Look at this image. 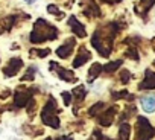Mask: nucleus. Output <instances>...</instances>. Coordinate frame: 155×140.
I'll return each instance as SVG.
<instances>
[{"label":"nucleus","instance_id":"nucleus-2","mask_svg":"<svg viewBox=\"0 0 155 140\" xmlns=\"http://www.w3.org/2000/svg\"><path fill=\"white\" fill-rule=\"evenodd\" d=\"M26 2H29V3H32V2H35V0H26Z\"/></svg>","mask_w":155,"mask_h":140},{"label":"nucleus","instance_id":"nucleus-1","mask_svg":"<svg viewBox=\"0 0 155 140\" xmlns=\"http://www.w3.org/2000/svg\"><path fill=\"white\" fill-rule=\"evenodd\" d=\"M141 107L146 113H152L155 111V96L153 95H149V96H144L141 99Z\"/></svg>","mask_w":155,"mask_h":140}]
</instances>
